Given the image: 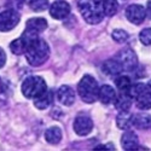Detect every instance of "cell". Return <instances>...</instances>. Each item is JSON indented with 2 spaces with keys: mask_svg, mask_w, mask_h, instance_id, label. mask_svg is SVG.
Instances as JSON below:
<instances>
[{
  "mask_svg": "<svg viewBox=\"0 0 151 151\" xmlns=\"http://www.w3.org/2000/svg\"><path fill=\"white\" fill-rule=\"evenodd\" d=\"M78 93L80 94V98L85 103L87 104L94 103L98 99V94H99V87L97 80L92 78L91 75H85L78 85Z\"/></svg>",
  "mask_w": 151,
  "mask_h": 151,
  "instance_id": "3",
  "label": "cell"
},
{
  "mask_svg": "<svg viewBox=\"0 0 151 151\" xmlns=\"http://www.w3.org/2000/svg\"><path fill=\"white\" fill-rule=\"evenodd\" d=\"M57 98H58V102L62 103L63 105L70 106L75 102V92L71 87L64 85L59 87V90L57 92Z\"/></svg>",
  "mask_w": 151,
  "mask_h": 151,
  "instance_id": "12",
  "label": "cell"
},
{
  "mask_svg": "<svg viewBox=\"0 0 151 151\" xmlns=\"http://www.w3.org/2000/svg\"><path fill=\"white\" fill-rule=\"evenodd\" d=\"M0 87H1V80H0Z\"/></svg>",
  "mask_w": 151,
  "mask_h": 151,
  "instance_id": "32",
  "label": "cell"
},
{
  "mask_svg": "<svg viewBox=\"0 0 151 151\" xmlns=\"http://www.w3.org/2000/svg\"><path fill=\"white\" fill-rule=\"evenodd\" d=\"M70 14V5L64 0L55 1L50 7V15L55 19H63Z\"/></svg>",
  "mask_w": 151,
  "mask_h": 151,
  "instance_id": "10",
  "label": "cell"
},
{
  "mask_svg": "<svg viewBox=\"0 0 151 151\" xmlns=\"http://www.w3.org/2000/svg\"><path fill=\"white\" fill-rule=\"evenodd\" d=\"M122 1H124V0H122Z\"/></svg>",
  "mask_w": 151,
  "mask_h": 151,
  "instance_id": "33",
  "label": "cell"
},
{
  "mask_svg": "<svg viewBox=\"0 0 151 151\" xmlns=\"http://www.w3.org/2000/svg\"><path fill=\"white\" fill-rule=\"evenodd\" d=\"M46 28H47V21L41 17L30 18L27 21V24H26V32L32 33L34 35H39Z\"/></svg>",
  "mask_w": 151,
  "mask_h": 151,
  "instance_id": "11",
  "label": "cell"
},
{
  "mask_svg": "<svg viewBox=\"0 0 151 151\" xmlns=\"http://www.w3.org/2000/svg\"><path fill=\"white\" fill-rule=\"evenodd\" d=\"M30 7L35 12H42L48 7V0H32Z\"/></svg>",
  "mask_w": 151,
  "mask_h": 151,
  "instance_id": "24",
  "label": "cell"
},
{
  "mask_svg": "<svg viewBox=\"0 0 151 151\" xmlns=\"http://www.w3.org/2000/svg\"><path fill=\"white\" fill-rule=\"evenodd\" d=\"M96 149H110V150H114L115 147H114V145L109 144V145H98Z\"/></svg>",
  "mask_w": 151,
  "mask_h": 151,
  "instance_id": "29",
  "label": "cell"
},
{
  "mask_svg": "<svg viewBox=\"0 0 151 151\" xmlns=\"http://www.w3.org/2000/svg\"><path fill=\"white\" fill-rule=\"evenodd\" d=\"M21 16L16 10H6L0 14V32H10L19 23Z\"/></svg>",
  "mask_w": 151,
  "mask_h": 151,
  "instance_id": "6",
  "label": "cell"
},
{
  "mask_svg": "<svg viewBox=\"0 0 151 151\" xmlns=\"http://www.w3.org/2000/svg\"><path fill=\"white\" fill-rule=\"evenodd\" d=\"M116 92L109 85H103L102 87H99V94H98V99L102 102L103 104L108 105L115 102L116 99Z\"/></svg>",
  "mask_w": 151,
  "mask_h": 151,
  "instance_id": "13",
  "label": "cell"
},
{
  "mask_svg": "<svg viewBox=\"0 0 151 151\" xmlns=\"http://www.w3.org/2000/svg\"><path fill=\"white\" fill-rule=\"evenodd\" d=\"M24 55H26V58L30 65L39 67L48 59L50 47L45 40L36 37V39L32 40L28 44V47L26 50V52H24Z\"/></svg>",
  "mask_w": 151,
  "mask_h": 151,
  "instance_id": "1",
  "label": "cell"
},
{
  "mask_svg": "<svg viewBox=\"0 0 151 151\" xmlns=\"http://www.w3.org/2000/svg\"><path fill=\"white\" fill-rule=\"evenodd\" d=\"M74 131L78 135L85 137L90 134L93 129V121L86 115H79L74 121Z\"/></svg>",
  "mask_w": 151,
  "mask_h": 151,
  "instance_id": "9",
  "label": "cell"
},
{
  "mask_svg": "<svg viewBox=\"0 0 151 151\" xmlns=\"http://www.w3.org/2000/svg\"><path fill=\"white\" fill-rule=\"evenodd\" d=\"M147 86H149V88H150V91H151V80L149 81V83H147Z\"/></svg>",
  "mask_w": 151,
  "mask_h": 151,
  "instance_id": "31",
  "label": "cell"
},
{
  "mask_svg": "<svg viewBox=\"0 0 151 151\" xmlns=\"http://www.w3.org/2000/svg\"><path fill=\"white\" fill-rule=\"evenodd\" d=\"M52 103H53V93L51 91H46L45 93L34 99V105L40 110L47 109Z\"/></svg>",
  "mask_w": 151,
  "mask_h": 151,
  "instance_id": "18",
  "label": "cell"
},
{
  "mask_svg": "<svg viewBox=\"0 0 151 151\" xmlns=\"http://www.w3.org/2000/svg\"><path fill=\"white\" fill-rule=\"evenodd\" d=\"M138 144H139V140H138V137L134 132L127 129L122 134L121 145L124 150H135L138 149Z\"/></svg>",
  "mask_w": 151,
  "mask_h": 151,
  "instance_id": "15",
  "label": "cell"
},
{
  "mask_svg": "<svg viewBox=\"0 0 151 151\" xmlns=\"http://www.w3.org/2000/svg\"><path fill=\"white\" fill-rule=\"evenodd\" d=\"M103 9L105 16H114L119 10L117 0H103Z\"/></svg>",
  "mask_w": 151,
  "mask_h": 151,
  "instance_id": "23",
  "label": "cell"
},
{
  "mask_svg": "<svg viewBox=\"0 0 151 151\" xmlns=\"http://www.w3.org/2000/svg\"><path fill=\"white\" fill-rule=\"evenodd\" d=\"M146 16L151 19V0H149L146 5Z\"/></svg>",
  "mask_w": 151,
  "mask_h": 151,
  "instance_id": "28",
  "label": "cell"
},
{
  "mask_svg": "<svg viewBox=\"0 0 151 151\" xmlns=\"http://www.w3.org/2000/svg\"><path fill=\"white\" fill-rule=\"evenodd\" d=\"M133 126L138 129L151 128V115L149 114H135L133 116Z\"/></svg>",
  "mask_w": 151,
  "mask_h": 151,
  "instance_id": "19",
  "label": "cell"
},
{
  "mask_svg": "<svg viewBox=\"0 0 151 151\" xmlns=\"http://www.w3.org/2000/svg\"><path fill=\"white\" fill-rule=\"evenodd\" d=\"M22 3H24V4H29L30 5V3H32V0H21Z\"/></svg>",
  "mask_w": 151,
  "mask_h": 151,
  "instance_id": "30",
  "label": "cell"
},
{
  "mask_svg": "<svg viewBox=\"0 0 151 151\" xmlns=\"http://www.w3.org/2000/svg\"><path fill=\"white\" fill-rule=\"evenodd\" d=\"M133 116L129 111H120L116 117V124L120 129L127 131L133 126Z\"/></svg>",
  "mask_w": 151,
  "mask_h": 151,
  "instance_id": "17",
  "label": "cell"
},
{
  "mask_svg": "<svg viewBox=\"0 0 151 151\" xmlns=\"http://www.w3.org/2000/svg\"><path fill=\"white\" fill-rule=\"evenodd\" d=\"M116 58L121 63L122 69L126 71H132L138 65V57L135 52L131 48H124L122 51H120Z\"/></svg>",
  "mask_w": 151,
  "mask_h": 151,
  "instance_id": "7",
  "label": "cell"
},
{
  "mask_svg": "<svg viewBox=\"0 0 151 151\" xmlns=\"http://www.w3.org/2000/svg\"><path fill=\"white\" fill-rule=\"evenodd\" d=\"M79 11L83 19L90 24L100 23L105 16L103 0H79Z\"/></svg>",
  "mask_w": 151,
  "mask_h": 151,
  "instance_id": "2",
  "label": "cell"
},
{
  "mask_svg": "<svg viewBox=\"0 0 151 151\" xmlns=\"http://www.w3.org/2000/svg\"><path fill=\"white\" fill-rule=\"evenodd\" d=\"M6 63V55L4 52V50L0 47V68H3Z\"/></svg>",
  "mask_w": 151,
  "mask_h": 151,
  "instance_id": "27",
  "label": "cell"
},
{
  "mask_svg": "<svg viewBox=\"0 0 151 151\" xmlns=\"http://www.w3.org/2000/svg\"><path fill=\"white\" fill-rule=\"evenodd\" d=\"M139 40L145 46H151V28H145L139 34Z\"/></svg>",
  "mask_w": 151,
  "mask_h": 151,
  "instance_id": "26",
  "label": "cell"
},
{
  "mask_svg": "<svg viewBox=\"0 0 151 151\" xmlns=\"http://www.w3.org/2000/svg\"><path fill=\"white\" fill-rule=\"evenodd\" d=\"M115 85L117 87V90L120 92H127L129 93L131 88H132V81L128 76H119L116 80H115Z\"/></svg>",
  "mask_w": 151,
  "mask_h": 151,
  "instance_id": "22",
  "label": "cell"
},
{
  "mask_svg": "<svg viewBox=\"0 0 151 151\" xmlns=\"http://www.w3.org/2000/svg\"><path fill=\"white\" fill-rule=\"evenodd\" d=\"M28 40L26 39V37H18V39L14 40L11 44H10V50L12 53L15 55H23L24 52H26V50L28 47Z\"/></svg>",
  "mask_w": 151,
  "mask_h": 151,
  "instance_id": "21",
  "label": "cell"
},
{
  "mask_svg": "<svg viewBox=\"0 0 151 151\" xmlns=\"http://www.w3.org/2000/svg\"><path fill=\"white\" fill-rule=\"evenodd\" d=\"M102 70L109 75V76H112V75H119L123 69H122V65H121V63L119 62L117 58L115 59H108L103 63V65H102Z\"/></svg>",
  "mask_w": 151,
  "mask_h": 151,
  "instance_id": "16",
  "label": "cell"
},
{
  "mask_svg": "<svg viewBox=\"0 0 151 151\" xmlns=\"http://www.w3.org/2000/svg\"><path fill=\"white\" fill-rule=\"evenodd\" d=\"M114 103L119 111H129L133 103V97L127 92H120V94L116 96Z\"/></svg>",
  "mask_w": 151,
  "mask_h": 151,
  "instance_id": "14",
  "label": "cell"
},
{
  "mask_svg": "<svg viewBox=\"0 0 151 151\" xmlns=\"http://www.w3.org/2000/svg\"><path fill=\"white\" fill-rule=\"evenodd\" d=\"M45 139L48 144L56 145L62 140V131L57 126H53V127H50L46 132H45Z\"/></svg>",
  "mask_w": 151,
  "mask_h": 151,
  "instance_id": "20",
  "label": "cell"
},
{
  "mask_svg": "<svg viewBox=\"0 0 151 151\" xmlns=\"http://www.w3.org/2000/svg\"><path fill=\"white\" fill-rule=\"evenodd\" d=\"M111 36H112V39H114L116 42H119V44L126 42L128 40V33L122 30V29H115L114 32H112Z\"/></svg>",
  "mask_w": 151,
  "mask_h": 151,
  "instance_id": "25",
  "label": "cell"
},
{
  "mask_svg": "<svg viewBox=\"0 0 151 151\" xmlns=\"http://www.w3.org/2000/svg\"><path fill=\"white\" fill-rule=\"evenodd\" d=\"M126 17L133 24H142L146 17V9L139 4H132L126 9Z\"/></svg>",
  "mask_w": 151,
  "mask_h": 151,
  "instance_id": "8",
  "label": "cell"
},
{
  "mask_svg": "<svg viewBox=\"0 0 151 151\" xmlns=\"http://www.w3.org/2000/svg\"><path fill=\"white\" fill-rule=\"evenodd\" d=\"M129 94L135 99L137 106L142 110L151 109V91L149 86L145 83H135L132 85Z\"/></svg>",
  "mask_w": 151,
  "mask_h": 151,
  "instance_id": "5",
  "label": "cell"
},
{
  "mask_svg": "<svg viewBox=\"0 0 151 151\" xmlns=\"http://www.w3.org/2000/svg\"><path fill=\"white\" fill-rule=\"evenodd\" d=\"M22 93L26 98L35 99L47 91L46 82L40 76H29L22 83Z\"/></svg>",
  "mask_w": 151,
  "mask_h": 151,
  "instance_id": "4",
  "label": "cell"
}]
</instances>
